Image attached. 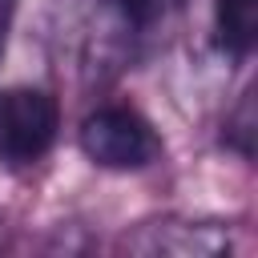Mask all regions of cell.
Instances as JSON below:
<instances>
[{
  "mask_svg": "<svg viewBox=\"0 0 258 258\" xmlns=\"http://www.w3.org/2000/svg\"><path fill=\"white\" fill-rule=\"evenodd\" d=\"M60 129V109L44 89L16 85L0 93V161L32 165L40 161Z\"/></svg>",
  "mask_w": 258,
  "mask_h": 258,
  "instance_id": "obj_1",
  "label": "cell"
},
{
  "mask_svg": "<svg viewBox=\"0 0 258 258\" xmlns=\"http://www.w3.org/2000/svg\"><path fill=\"white\" fill-rule=\"evenodd\" d=\"M81 149L101 169H145L157 157V133L153 125L121 105L97 109L81 125Z\"/></svg>",
  "mask_w": 258,
  "mask_h": 258,
  "instance_id": "obj_2",
  "label": "cell"
},
{
  "mask_svg": "<svg viewBox=\"0 0 258 258\" xmlns=\"http://www.w3.org/2000/svg\"><path fill=\"white\" fill-rule=\"evenodd\" d=\"M214 32L230 56H246L258 40V0H218L214 4Z\"/></svg>",
  "mask_w": 258,
  "mask_h": 258,
  "instance_id": "obj_3",
  "label": "cell"
},
{
  "mask_svg": "<svg viewBox=\"0 0 258 258\" xmlns=\"http://www.w3.org/2000/svg\"><path fill=\"white\" fill-rule=\"evenodd\" d=\"M117 8L125 12L129 24H153L165 8V0H117Z\"/></svg>",
  "mask_w": 258,
  "mask_h": 258,
  "instance_id": "obj_4",
  "label": "cell"
},
{
  "mask_svg": "<svg viewBox=\"0 0 258 258\" xmlns=\"http://www.w3.org/2000/svg\"><path fill=\"white\" fill-rule=\"evenodd\" d=\"M8 20H12V0H0V48H4V32H8Z\"/></svg>",
  "mask_w": 258,
  "mask_h": 258,
  "instance_id": "obj_5",
  "label": "cell"
}]
</instances>
